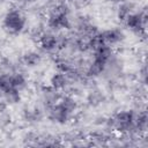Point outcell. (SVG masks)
Returning a JSON list of instances; mask_svg holds the SVG:
<instances>
[{
    "label": "cell",
    "mask_w": 148,
    "mask_h": 148,
    "mask_svg": "<svg viewBox=\"0 0 148 148\" xmlns=\"http://www.w3.org/2000/svg\"><path fill=\"white\" fill-rule=\"evenodd\" d=\"M79 111V102L73 95H61L58 102L45 110L46 118L56 125L69 124Z\"/></svg>",
    "instance_id": "6da1fadb"
},
{
    "label": "cell",
    "mask_w": 148,
    "mask_h": 148,
    "mask_svg": "<svg viewBox=\"0 0 148 148\" xmlns=\"http://www.w3.org/2000/svg\"><path fill=\"white\" fill-rule=\"evenodd\" d=\"M91 57L83 69L84 77L87 79H98L102 77L109 62L116 57L113 47L104 44H99L92 50H90Z\"/></svg>",
    "instance_id": "7a4b0ae2"
},
{
    "label": "cell",
    "mask_w": 148,
    "mask_h": 148,
    "mask_svg": "<svg viewBox=\"0 0 148 148\" xmlns=\"http://www.w3.org/2000/svg\"><path fill=\"white\" fill-rule=\"evenodd\" d=\"M73 16L69 3H59L50 6L46 9L45 27L56 32H65L72 29Z\"/></svg>",
    "instance_id": "3957f363"
},
{
    "label": "cell",
    "mask_w": 148,
    "mask_h": 148,
    "mask_svg": "<svg viewBox=\"0 0 148 148\" xmlns=\"http://www.w3.org/2000/svg\"><path fill=\"white\" fill-rule=\"evenodd\" d=\"M135 116L136 111L132 109H123L114 112L105 120V124L112 131L124 136H135Z\"/></svg>",
    "instance_id": "277c9868"
},
{
    "label": "cell",
    "mask_w": 148,
    "mask_h": 148,
    "mask_svg": "<svg viewBox=\"0 0 148 148\" xmlns=\"http://www.w3.org/2000/svg\"><path fill=\"white\" fill-rule=\"evenodd\" d=\"M37 42L43 53L58 54L60 51L66 50L68 43V35L46 29L42 30L37 35Z\"/></svg>",
    "instance_id": "5b68a950"
},
{
    "label": "cell",
    "mask_w": 148,
    "mask_h": 148,
    "mask_svg": "<svg viewBox=\"0 0 148 148\" xmlns=\"http://www.w3.org/2000/svg\"><path fill=\"white\" fill-rule=\"evenodd\" d=\"M28 24L27 15L18 7H10L6 10L2 16L1 25L2 30L9 36H20L22 35Z\"/></svg>",
    "instance_id": "8992f818"
},
{
    "label": "cell",
    "mask_w": 148,
    "mask_h": 148,
    "mask_svg": "<svg viewBox=\"0 0 148 148\" xmlns=\"http://www.w3.org/2000/svg\"><path fill=\"white\" fill-rule=\"evenodd\" d=\"M9 73L0 72V101L7 105H15L22 99V91L12 86Z\"/></svg>",
    "instance_id": "52a82bcc"
},
{
    "label": "cell",
    "mask_w": 148,
    "mask_h": 148,
    "mask_svg": "<svg viewBox=\"0 0 148 148\" xmlns=\"http://www.w3.org/2000/svg\"><path fill=\"white\" fill-rule=\"evenodd\" d=\"M147 22H148V16L146 9L143 8L140 10H134L125 20L124 25L133 35L138 37H145L147 32Z\"/></svg>",
    "instance_id": "ba28073f"
},
{
    "label": "cell",
    "mask_w": 148,
    "mask_h": 148,
    "mask_svg": "<svg viewBox=\"0 0 148 148\" xmlns=\"http://www.w3.org/2000/svg\"><path fill=\"white\" fill-rule=\"evenodd\" d=\"M98 39L102 44L110 47H117L121 45L126 39V34L120 27H112L98 31Z\"/></svg>",
    "instance_id": "9c48e42d"
},
{
    "label": "cell",
    "mask_w": 148,
    "mask_h": 148,
    "mask_svg": "<svg viewBox=\"0 0 148 148\" xmlns=\"http://www.w3.org/2000/svg\"><path fill=\"white\" fill-rule=\"evenodd\" d=\"M61 95L62 94L60 91H58L57 89L52 88L50 84L42 87L40 90H39V103H40V106L45 111L49 106H51L52 104L58 102V99L60 98Z\"/></svg>",
    "instance_id": "30bf717a"
},
{
    "label": "cell",
    "mask_w": 148,
    "mask_h": 148,
    "mask_svg": "<svg viewBox=\"0 0 148 148\" xmlns=\"http://www.w3.org/2000/svg\"><path fill=\"white\" fill-rule=\"evenodd\" d=\"M49 84H50L52 88L57 89L58 91L62 92V91L67 90V89L73 84V81H72L71 76H69L67 73H65V72L58 69L57 72H54V73L51 75V77H50V80H49Z\"/></svg>",
    "instance_id": "8fae6325"
},
{
    "label": "cell",
    "mask_w": 148,
    "mask_h": 148,
    "mask_svg": "<svg viewBox=\"0 0 148 148\" xmlns=\"http://www.w3.org/2000/svg\"><path fill=\"white\" fill-rule=\"evenodd\" d=\"M43 61V56L40 51L37 50H28L22 53L20 64L25 68H36Z\"/></svg>",
    "instance_id": "7c38bea8"
},
{
    "label": "cell",
    "mask_w": 148,
    "mask_h": 148,
    "mask_svg": "<svg viewBox=\"0 0 148 148\" xmlns=\"http://www.w3.org/2000/svg\"><path fill=\"white\" fill-rule=\"evenodd\" d=\"M44 116H45V111L40 105L27 106L23 109V112H22V118L28 124H38L42 121Z\"/></svg>",
    "instance_id": "4fadbf2b"
},
{
    "label": "cell",
    "mask_w": 148,
    "mask_h": 148,
    "mask_svg": "<svg viewBox=\"0 0 148 148\" xmlns=\"http://www.w3.org/2000/svg\"><path fill=\"white\" fill-rule=\"evenodd\" d=\"M136 10L135 9V6L132 1H128V0H125L123 1L121 3L117 5V9H116V17L119 22L124 23L125 20L134 12Z\"/></svg>",
    "instance_id": "5bb4252c"
},
{
    "label": "cell",
    "mask_w": 148,
    "mask_h": 148,
    "mask_svg": "<svg viewBox=\"0 0 148 148\" xmlns=\"http://www.w3.org/2000/svg\"><path fill=\"white\" fill-rule=\"evenodd\" d=\"M147 128H148L147 112L145 110L136 111V116H135V132H136V135H141V134L146 133Z\"/></svg>",
    "instance_id": "9a60e30c"
},
{
    "label": "cell",
    "mask_w": 148,
    "mask_h": 148,
    "mask_svg": "<svg viewBox=\"0 0 148 148\" xmlns=\"http://www.w3.org/2000/svg\"><path fill=\"white\" fill-rule=\"evenodd\" d=\"M104 99H105L104 94L98 89H91L88 92V96H87V101L91 106L101 105L104 102Z\"/></svg>",
    "instance_id": "2e32d148"
},
{
    "label": "cell",
    "mask_w": 148,
    "mask_h": 148,
    "mask_svg": "<svg viewBox=\"0 0 148 148\" xmlns=\"http://www.w3.org/2000/svg\"><path fill=\"white\" fill-rule=\"evenodd\" d=\"M71 0H45V3L47 7L50 6H54V5H59V3H69Z\"/></svg>",
    "instance_id": "e0dca14e"
},
{
    "label": "cell",
    "mask_w": 148,
    "mask_h": 148,
    "mask_svg": "<svg viewBox=\"0 0 148 148\" xmlns=\"http://www.w3.org/2000/svg\"><path fill=\"white\" fill-rule=\"evenodd\" d=\"M106 3H109V5H114V6H117V5H119V3H121L123 1H125V0H104Z\"/></svg>",
    "instance_id": "ac0fdd59"
},
{
    "label": "cell",
    "mask_w": 148,
    "mask_h": 148,
    "mask_svg": "<svg viewBox=\"0 0 148 148\" xmlns=\"http://www.w3.org/2000/svg\"><path fill=\"white\" fill-rule=\"evenodd\" d=\"M20 1H22V2H25V3H32V2H35L36 0H20Z\"/></svg>",
    "instance_id": "d6986e66"
}]
</instances>
